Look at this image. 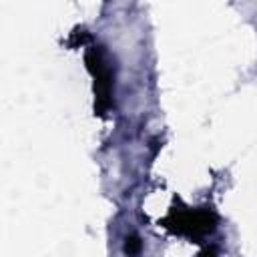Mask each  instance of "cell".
<instances>
[{
	"label": "cell",
	"instance_id": "3957f363",
	"mask_svg": "<svg viewBox=\"0 0 257 257\" xmlns=\"http://www.w3.org/2000/svg\"><path fill=\"white\" fill-rule=\"evenodd\" d=\"M141 249H143L141 239H139L137 235H126V239H124V253H126L128 257H139Z\"/></svg>",
	"mask_w": 257,
	"mask_h": 257
},
{
	"label": "cell",
	"instance_id": "6da1fadb",
	"mask_svg": "<svg viewBox=\"0 0 257 257\" xmlns=\"http://www.w3.org/2000/svg\"><path fill=\"white\" fill-rule=\"evenodd\" d=\"M165 227L187 237H203L215 231L217 227V215L211 209H185V211H173L165 219Z\"/></svg>",
	"mask_w": 257,
	"mask_h": 257
},
{
	"label": "cell",
	"instance_id": "7a4b0ae2",
	"mask_svg": "<svg viewBox=\"0 0 257 257\" xmlns=\"http://www.w3.org/2000/svg\"><path fill=\"white\" fill-rule=\"evenodd\" d=\"M86 64L88 70L94 76V90H96V108L98 114H104V110L110 106V88H112V80H110V70L102 60L100 50L94 46L86 52Z\"/></svg>",
	"mask_w": 257,
	"mask_h": 257
}]
</instances>
